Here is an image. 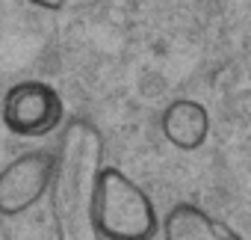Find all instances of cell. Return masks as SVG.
Wrapping results in <instances>:
<instances>
[{
    "label": "cell",
    "mask_w": 251,
    "mask_h": 240,
    "mask_svg": "<svg viewBox=\"0 0 251 240\" xmlns=\"http://www.w3.org/2000/svg\"><path fill=\"white\" fill-rule=\"evenodd\" d=\"M100 166V131L89 119H71L53 151V178L48 187L56 240H103L92 213V187Z\"/></svg>",
    "instance_id": "obj_1"
},
{
    "label": "cell",
    "mask_w": 251,
    "mask_h": 240,
    "mask_svg": "<svg viewBox=\"0 0 251 240\" xmlns=\"http://www.w3.org/2000/svg\"><path fill=\"white\" fill-rule=\"evenodd\" d=\"M62 95L42 80H24L15 83L3 95V125L15 137H48L62 125Z\"/></svg>",
    "instance_id": "obj_3"
},
{
    "label": "cell",
    "mask_w": 251,
    "mask_h": 240,
    "mask_svg": "<svg viewBox=\"0 0 251 240\" xmlns=\"http://www.w3.org/2000/svg\"><path fill=\"white\" fill-rule=\"evenodd\" d=\"M92 213L103 240H154L160 231V216L151 196L115 166L98 169Z\"/></svg>",
    "instance_id": "obj_2"
},
{
    "label": "cell",
    "mask_w": 251,
    "mask_h": 240,
    "mask_svg": "<svg viewBox=\"0 0 251 240\" xmlns=\"http://www.w3.org/2000/svg\"><path fill=\"white\" fill-rule=\"evenodd\" d=\"M160 234L163 240H242L230 225L189 202L175 205L160 219Z\"/></svg>",
    "instance_id": "obj_6"
},
{
    "label": "cell",
    "mask_w": 251,
    "mask_h": 240,
    "mask_svg": "<svg viewBox=\"0 0 251 240\" xmlns=\"http://www.w3.org/2000/svg\"><path fill=\"white\" fill-rule=\"evenodd\" d=\"M160 131H163V137L175 149L195 151L210 137V113H207V107L201 101L177 98V101H172L163 110V116H160Z\"/></svg>",
    "instance_id": "obj_5"
},
{
    "label": "cell",
    "mask_w": 251,
    "mask_h": 240,
    "mask_svg": "<svg viewBox=\"0 0 251 240\" xmlns=\"http://www.w3.org/2000/svg\"><path fill=\"white\" fill-rule=\"evenodd\" d=\"M53 178V151L33 149L0 169V216H21L36 208Z\"/></svg>",
    "instance_id": "obj_4"
},
{
    "label": "cell",
    "mask_w": 251,
    "mask_h": 240,
    "mask_svg": "<svg viewBox=\"0 0 251 240\" xmlns=\"http://www.w3.org/2000/svg\"><path fill=\"white\" fill-rule=\"evenodd\" d=\"M30 6H39V9H48V12H56V9H62L68 0H27Z\"/></svg>",
    "instance_id": "obj_7"
}]
</instances>
